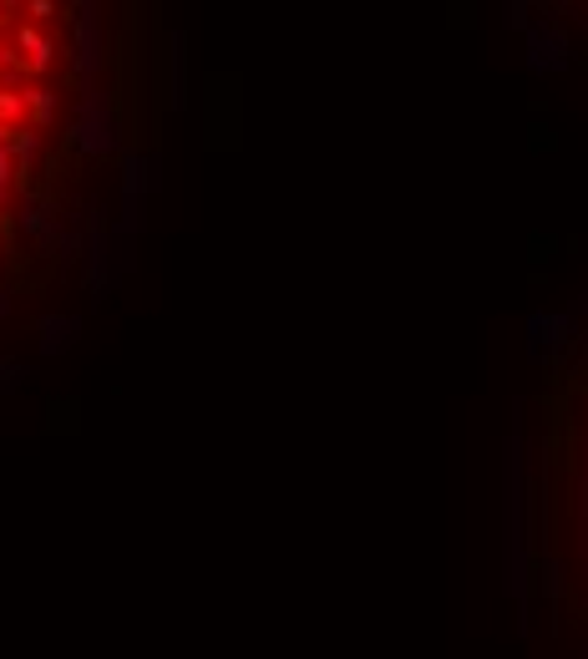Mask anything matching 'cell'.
Instances as JSON below:
<instances>
[{
    "instance_id": "2",
    "label": "cell",
    "mask_w": 588,
    "mask_h": 659,
    "mask_svg": "<svg viewBox=\"0 0 588 659\" xmlns=\"http://www.w3.org/2000/svg\"><path fill=\"white\" fill-rule=\"evenodd\" d=\"M528 588L588 649V355L563 381L538 483L528 487Z\"/></svg>"
},
{
    "instance_id": "1",
    "label": "cell",
    "mask_w": 588,
    "mask_h": 659,
    "mask_svg": "<svg viewBox=\"0 0 588 659\" xmlns=\"http://www.w3.org/2000/svg\"><path fill=\"white\" fill-rule=\"evenodd\" d=\"M152 0H0V381L107 290L162 127Z\"/></svg>"
}]
</instances>
